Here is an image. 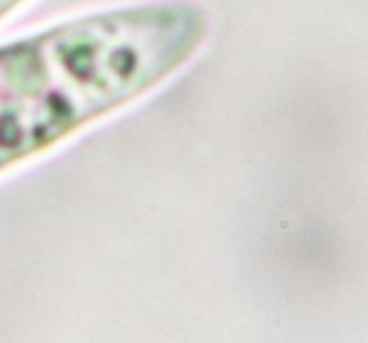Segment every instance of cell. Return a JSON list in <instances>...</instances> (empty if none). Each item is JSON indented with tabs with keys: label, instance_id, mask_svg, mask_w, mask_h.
I'll use <instances>...</instances> for the list:
<instances>
[{
	"label": "cell",
	"instance_id": "6da1fadb",
	"mask_svg": "<svg viewBox=\"0 0 368 343\" xmlns=\"http://www.w3.org/2000/svg\"><path fill=\"white\" fill-rule=\"evenodd\" d=\"M208 13L151 0L65 18L0 46V171L171 78L208 38Z\"/></svg>",
	"mask_w": 368,
	"mask_h": 343
},
{
	"label": "cell",
	"instance_id": "7a4b0ae2",
	"mask_svg": "<svg viewBox=\"0 0 368 343\" xmlns=\"http://www.w3.org/2000/svg\"><path fill=\"white\" fill-rule=\"evenodd\" d=\"M23 3H28V0H0V23L6 21L11 13H16Z\"/></svg>",
	"mask_w": 368,
	"mask_h": 343
}]
</instances>
